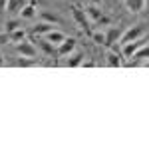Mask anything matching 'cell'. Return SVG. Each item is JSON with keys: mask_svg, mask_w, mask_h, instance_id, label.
<instances>
[{"mask_svg": "<svg viewBox=\"0 0 149 149\" xmlns=\"http://www.w3.org/2000/svg\"><path fill=\"white\" fill-rule=\"evenodd\" d=\"M125 6L129 12H141L145 8V0H125Z\"/></svg>", "mask_w": 149, "mask_h": 149, "instance_id": "obj_10", "label": "cell"}, {"mask_svg": "<svg viewBox=\"0 0 149 149\" xmlns=\"http://www.w3.org/2000/svg\"><path fill=\"white\" fill-rule=\"evenodd\" d=\"M81 66H84V68H93V62H90V60H84V62H81Z\"/></svg>", "mask_w": 149, "mask_h": 149, "instance_id": "obj_23", "label": "cell"}, {"mask_svg": "<svg viewBox=\"0 0 149 149\" xmlns=\"http://www.w3.org/2000/svg\"><path fill=\"white\" fill-rule=\"evenodd\" d=\"M72 16H74L76 24H78V28H81V30H88L90 22H88V14H86V10H81L80 6H72Z\"/></svg>", "mask_w": 149, "mask_h": 149, "instance_id": "obj_4", "label": "cell"}, {"mask_svg": "<svg viewBox=\"0 0 149 149\" xmlns=\"http://www.w3.org/2000/svg\"><path fill=\"white\" fill-rule=\"evenodd\" d=\"M92 40L95 44H105V34L102 30H95V32H92Z\"/></svg>", "mask_w": 149, "mask_h": 149, "instance_id": "obj_19", "label": "cell"}, {"mask_svg": "<svg viewBox=\"0 0 149 149\" xmlns=\"http://www.w3.org/2000/svg\"><path fill=\"white\" fill-rule=\"evenodd\" d=\"M16 66H20V68H30V66H36V60L34 58H24L22 56V60L16 62Z\"/></svg>", "mask_w": 149, "mask_h": 149, "instance_id": "obj_18", "label": "cell"}, {"mask_svg": "<svg viewBox=\"0 0 149 149\" xmlns=\"http://www.w3.org/2000/svg\"><path fill=\"white\" fill-rule=\"evenodd\" d=\"M16 50H18V54L24 58H36L38 56V50L32 42H28V40H22V42H18L16 44Z\"/></svg>", "mask_w": 149, "mask_h": 149, "instance_id": "obj_3", "label": "cell"}, {"mask_svg": "<svg viewBox=\"0 0 149 149\" xmlns=\"http://www.w3.org/2000/svg\"><path fill=\"white\" fill-rule=\"evenodd\" d=\"M26 6L24 0H6V10L8 12H20Z\"/></svg>", "mask_w": 149, "mask_h": 149, "instance_id": "obj_11", "label": "cell"}, {"mask_svg": "<svg viewBox=\"0 0 149 149\" xmlns=\"http://www.w3.org/2000/svg\"><path fill=\"white\" fill-rule=\"evenodd\" d=\"M141 46H145V36H141V38H137V40H133V42H127V44H123V50H121V56L123 58H131L135 52H137Z\"/></svg>", "mask_w": 149, "mask_h": 149, "instance_id": "obj_2", "label": "cell"}, {"mask_svg": "<svg viewBox=\"0 0 149 149\" xmlns=\"http://www.w3.org/2000/svg\"><path fill=\"white\" fill-rule=\"evenodd\" d=\"M86 14H88L90 18H93V20H97L100 16H103L102 10L97 8V4H92V6H88V8H86Z\"/></svg>", "mask_w": 149, "mask_h": 149, "instance_id": "obj_15", "label": "cell"}, {"mask_svg": "<svg viewBox=\"0 0 149 149\" xmlns=\"http://www.w3.org/2000/svg\"><path fill=\"white\" fill-rule=\"evenodd\" d=\"M46 40H48V42H52L54 46H60V44L66 40V34L60 32V30H50V32L46 34Z\"/></svg>", "mask_w": 149, "mask_h": 149, "instance_id": "obj_7", "label": "cell"}, {"mask_svg": "<svg viewBox=\"0 0 149 149\" xmlns=\"http://www.w3.org/2000/svg\"><path fill=\"white\" fill-rule=\"evenodd\" d=\"M121 34H123V30H121L119 26H111L109 32L105 34V44H115V42L121 38Z\"/></svg>", "mask_w": 149, "mask_h": 149, "instance_id": "obj_6", "label": "cell"}, {"mask_svg": "<svg viewBox=\"0 0 149 149\" xmlns=\"http://www.w3.org/2000/svg\"><path fill=\"white\" fill-rule=\"evenodd\" d=\"M109 22H111V20H109L107 16H100V18L95 20V24H97V26H107Z\"/></svg>", "mask_w": 149, "mask_h": 149, "instance_id": "obj_22", "label": "cell"}, {"mask_svg": "<svg viewBox=\"0 0 149 149\" xmlns=\"http://www.w3.org/2000/svg\"><path fill=\"white\" fill-rule=\"evenodd\" d=\"M92 4H102V0H90Z\"/></svg>", "mask_w": 149, "mask_h": 149, "instance_id": "obj_24", "label": "cell"}, {"mask_svg": "<svg viewBox=\"0 0 149 149\" xmlns=\"http://www.w3.org/2000/svg\"><path fill=\"white\" fill-rule=\"evenodd\" d=\"M20 16H22V18H34V16H36L34 4H26L22 10H20Z\"/></svg>", "mask_w": 149, "mask_h": 149, "instance_id": "obj_16", "label": "cell"}, {"mask_svg": "<svg viewBox=\"0 0 149 149\" xmlns=\"http://www.w3.org/2000/svg\"><path fill=\"white\" fill-rule=\"evenodd\" d=\"M141 36H145V28H143V24H133V26H129L127 30H123V34L119 38V44L123 46L127 42H133V40H137Z\"/></svg>", "mask_w": 149, "mask_h": 149, "instance_id": "obj_1", "label": "cell"}, {"mask_svg": "<svg viewBox=\"0 0 149 149\" xmlns=\"http://www.w3.org/2000/svg\"><path fill=\"white\" fill-rule=\"evenodd\" d=\"M16 28H20V20H10V22L6 24V30H8V32L16 30Z\"/></svg>", "mask_w": 149, "mask_h": 149, "instance_id": "obj_21", "label": "cell"}, {"mask_svg": "<svg viewBox=\"0 0 149 149\" xmlns=\"http://www.w3.org/2000/svg\"><path fill=\"white\" fill-rule=\"evenodd\" d=\"M2 64H4V60H2V54H0V66H2Z\"/></svg>", "mask_w": 149, "mask_h": 149, "instance_id": "obj_25", "label": "cell"}, {"mask_svg": "<svg viewBox=\"0 0 149 149\" xmlns=\"http://www.w3.org/2000/svg\"><path fill=\"white\" fill-rule=\"evenodd\" d=\"M74 50H76V40H74V38H66V40H64V42L58 46L56 54H58L60 58H64V56H70Z\"/></svg>", "mask_w": 149, "mask_h": 149, "instance_id": "obj_5", "label": "cell"}, {"mask_svg": "<svg viewBox=\"0 0 149 149\" xmlns=\"http://www.w3.org/2000/svg\"><path fill=\"white\" fill-rule=\"evenodd\" d=\"M131 58H133V60H137V62H139V60H149V46H141Z\"/></svg>", "mask_w": 149, "mask_h": 149, "instance_id": "obj_14", "label": "cell"}, {"mask_svg": "<svg viewBox=\"0 0 149 149\" xmlns=\"http://www.w3.org/2000/svg\"><path fill=\"white\" fill-rule=\"evenodd\" d=\"M81 62H84V52H72L68 58V62H66V66L68 68H78V66H81Z\"/></svg>", "mask_w": 149, "mask_h": 149, "instance_id": "obj_8", "label": "cell"}, {"mask_svg": "<svg viewBox=\"0 0 149 149\" xmlns=\"http://www.w3.org/2000/svg\"><path fill=\"white\" fill-rule=\"evenodd\" d=\"M50 30H54V26H52L50 22H46V20H44V22L38 24V26H34V30H32V32H34V34H48Z\"/></svg>", "mask_w": 149, "mask_h": 149, "instance_id": "obj_12", "label": "cell"}, {"mask_svg": "<svg viewBox=\"0 0 149 149\" xmlns=\"http://www.w3.org/2000/svg\"><path fill=\"white\" fill-rule=\"evenodd\" d=\"M107 64H109L111 68H119V66H121L119 54H117V52H109V54H107Z\"/></svg>", "mask_w": 149, "mask_h": 149, "instance_id": "obj_13", "label": "cell"}, {"mask_svg": "<svg viewBox=\"0 0 149 149\" xmlns=\"http://www.w3.org/2000/svg\"><path fill=\"white\" fill-rule=\"evenodd\" d=\"M42 18H44V20H46V22H50V24H60L62 22V20H60V18H58L56 14H50V12H42Z\"/></svg>", "mask_w": 149, "mask_h": 149, "instance_id": "obj_20", "label": "cell"}, {"mask_svg": "<svg viewBox=\"0 0 149 149\" xmlns=\"http://www.w3.org/2000/svg\"><path fill=\"white\" fill-rule=\"evenodd\" d=\"M38 46L42 48L48 56H54V44H52V42H48V40H38Z\"/></svg>", "mask_w": 149, "mask_h": 149, "instance_id": "obj_17", "label": "cell"}, {"mask_svg": "<svg viewBox=\"0 0 149 149\" xmlns=\"http://www.w3.org/2000/svg\"><path fill=\"white\" fill-rule=\"evenodd\" d=\"M8 40H10V42H16V44L22 42V40H26V30L20 26V28H16V30L8 32Z\"/></svg>", "mask_w": 149, "mask_h": 149, "instance_id": "obj_9", "label": "cell"}]
</instances>
